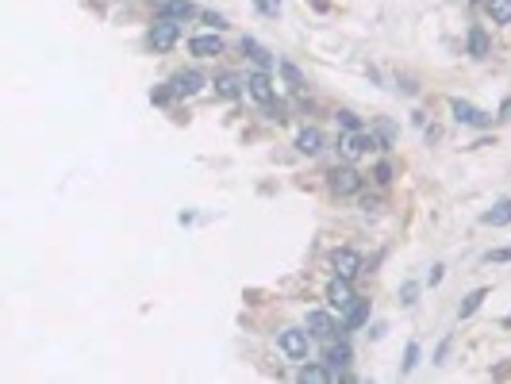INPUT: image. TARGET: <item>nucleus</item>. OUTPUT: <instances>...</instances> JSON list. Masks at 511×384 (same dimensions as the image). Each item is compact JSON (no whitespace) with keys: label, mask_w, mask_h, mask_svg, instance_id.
<instances>
[{"label":"nucleus","mask_w":511,"mask_h":384,"mask_svg":"<svg viewBox=\"0 0 511 384\" xmlns=\"http://www.w3.org/2000/svg\"><path fill=\"white\" fill-rule=\"evenodd\" d=\"M480 300H485V288H477V292H469V296H466V304H461V319H469V315L477 312Z\"/></svg>","instance_id":"obj_19"},{"label":"nucleus","mask_w":511,"mask_h":384,"mask_svg":"<svg viewBox=\"0 0 511 384\" xmlns=\"http://www.w3.org/2000/svg\"><path fill=\"white\" fill-rule=\"evenodd\" d=\"M485 223L488 227H504V223H511V200H500L496 208L485 215Z\"/></svg>","instance_id":"obj_16"},{"label":"nucleus","mask_w":511,"mask_h":384,"mask_svg":"<svg viewBox=\"0 0 511 384\" xmlns=\"http://www.w3.org/2000/svg\"><path fill=\"white\" fill-rule=\"evenodd\" d=\"M204 20H208V23H212V27H227V20H223V16H215V12H208V16H204Z\"/></svg>","instance_id":"obj_26"},{"label":"nucleus","mask_w":511,"mask_h":384,"mask_svg":"<svg viewBox=\"0 0 511 384\" xmlns=\"http://www.w3.org/2000/svg\"><path fill=\"white\" fill-rule=\"evenodd\" d=\"M242 50L250 54V58L262 65V70H269V65H273V54H269L266 46H262V43H254V39H242Z\"/></svg>","instance_id":"obj_13"},{"label":"nucleus","mask_w":511,"mask_h":384,"mask_svg":"<svg viewBox=\"0 0 511 384\" xmlns=\"http://www.w3.org/2000/svg\"><path fill=\"white\" fill-rule=\"evenodd\" d=\"M354 292H350V280L346 277H335V280H330V285H327V304L330 307H338V312H346V307L350 304H354Z\"/></svg>","instance_id":"obj_2"},{"label":"nucleus","mask_w":511,"mask_h":384,"mask_svg":"<svg viewBox=\"0 0 511 384\" xmlns=\"http://www.w3.org/2000/svg\"><path fill=\"white\" fill-rule=\"evenodd\" d=\"M469 46H473V54H485V50H488L485 31H473V35H469Z\"/></svg>","instance_id":"obj_21"},{"label":"nucleus","mask_w":511,"mask_h":384,"mask_svg":"<svg viewBox=\"0 0 511 384\" xmlns=\"http://www.w3.org/2000/svg\"><path fill=\"white\" fill-rule=\"evenodd\" d=\"M277 342L289 358H308V331H281Z\"/></svg>","instance_id":"obj_5"},{"label":"nucleus","mask_w":511,"mask_h":384,"mask_svg":"<svg viewBox=\"0 0 511 384\" xmlns=\"http://www.w3.org/2000/svg\"><path fill=\"white\" fill-rule=\"evenodd\" d=\"M188 50L196 58H215V54H223V43L215 35H196V39H188Z\"/></svg>","instance_id":"obj_6"},{"label":"nucleus","mask_w":511,"mask_h":384,"mask_svg":"<svg viewBox=\"0 0 511 384\" xmlns=\"http://www.w3.org/2000/svg\"><path fill=\"white\" fill-rule=\"evenodd\" d=\"M327 361L335 365V369H338V365H346V361H350V346H346V342L330 346V350H327Z\"/></svg>","instance_id":"obj_18"},{"label":"nucleus","mask_w":511,"mask_h":384,"mask_svg":"<svg viewBox=\"0 0 511 384\" xmlns=\"http://www.w3.org/2000/svg\"><path fill=\"white\" fill-rule=\"evenodd\" d=\"M330 265H335V277H354L357 269H362V258L354 254V250H335V254H330Z\"/></svg>","instance_id":"obj_4"},{"label":"nucleus","mask_w":511,"mask_h":384,"mask_svg":"<svg viewBox=\"0 0 511 384\" xmlns=\"http://www.w3.org/2000/svg\"><path fill=\"white\" fill-rule=\"evenodd\" d=\"M453 116H458V124H473V127H485L488 124L485 111L473 108V104H461V100H453Z\"/></svg>","instance_id":"obj_10"},{"label":"nucleus","mask_w":511,"mask_h":384,"mask_svg":"<svg viewBox=\"0 0 511 384\" xmlns=\"http://www.w3.org/2000/svg\"><path fill=\"white\" fill-rule=\"evenodd\" d=\"M220 92H223V97H235V92H239V81H235V77H223V81H220Z\"/></svg>","instance_id":"obj_23"},{"label":"nucleus","mask_w":511,"mask_h":384,"mask_svg":"<svg viewBox=\"0 0 511 384\" xmlns=\"http://www.w3.org/2000/svg\"><path fill=\"white\" fill-rule=\"evenodd\" d=\"M200 89H204V77L196 70L177 73V77H173V92H177V97H193V92H200Z\"/></svg>","instance_id":"obj_8"},{"label":"nucleus","mask_w":511,"mask_h":384,"mask_svg":"<svg viewBox=\"0 0 511 384\" xmlns=\"http://www.w3.org/2000/svg\"><path fill=\"white\" fill-rule=\"evenodd\" d=\"M369 146H377V143H373V135H362V131H350V135L343 138V143H338V150H343V158H350V162H354V158H362Z\"/></svg>","instance_id":"obj_3"},{"label":"nucleus","mask_w":511,"mask_h":384,"mask_svg":"<svg viewBox=\"0 0 511 384\" xmlns=\"http://www.w3.org/2000/svg\"><path fill=\"white\" fill-rule=\"evenodd\" d=\"M254 4H258L266 16H277V12H281V0H254Z\"/></svg>","instance_id":"obj_22"},{"label":"nucleus","mask_w":511,"mask_h":384,"mask_svg":"<svg viewBox=\"0 0 511 384\" xmlns=\"http://www.w3.org/2000/svg\"><path fill=\"white\" fill-rule=\"evenodd\" d=\"M162 16L166 20H188V16H193V4H188V0H166Z\"/></svg>","instance_id":"obj_15"},{"label":"nucleus","mask_w":511,"mask_h":384,"mask_svg":"<svg viewBox=\"0 0 511 384\" xmlns=\"http://www.w3.org/2000/svg\"><path fill=\"white\" fill-rule=\"evenodd\" d=\"M357 185H362V177H357L354 170H335V173H330V189L343 192V196L357 192Z\"/></svg>","instance_id":"obj_9"},{"label":"nucleus","mask_w":511,"mask_h":384,"mask_svg":"<svg viewBox=\"0 0 511 384\" xmlns=\"http://www.w3.org/2000/svg\"><path fill=\"white\" fill-rule=\"evenodd\" d=\"M415 361H419V346H408V361H404V369H415Z\"/></svg>","instance_id":"obj_24"},{"label":"nucleus","mask_w":511,"mask_h":384,"mask_svg":"<svg viewBox=\"0 0 511 384\" xmlns=\"http://www.w3.org/2000/svg\"><path fill=\"white\" fill-rule=\"evenodd\" d=\"M308 331H311V334H319V339H327V334L335 331V323H330V315H327V312H311V315H308Z\"/></svg>","instance_id":"obj_12"},{"label":"nucleus","mask_w":511,"mask_h":384,"mask_svg":"<svg viewBox=\"0 0 511 384\" xmlns=\"http://www.w3.org/2000/svg\"><path fill=\"white\" fill-rule=\"evenodd\" d=\"M330 373L319 369V365H308V369H300V380H327Z\"/></svg>","instance_id":"obj_20"},{"label":"nucleus","mask_w":511,"mask_h":384,"mask_svg":"<svg viewBox=\"0 0 511 384\" xmlns=\"http://www.w3.org/2000/svg\"><path fill=\"white\" fill-rule=\"evenodd\" d=\"M246 89H250V97L258 100V104H273V81L266 73H254V77H246Z\"/></svg>","instance_id":"obj_7"},{"label":"nucleus","mask_w":511,"mask_h":384,"mask_svg":"<svg viewBox=\"0 0 511 384\" xmlns=\"http://www.w3.org/2000/svg\"><path fill=\"white\" fill-rule=\"evenodd\" d=\"M500 116H504V119H511V100H504V108H500Z\"/></svg>","instance_id":"obj_27"},{"label":"nucleus","mask_w":511,"mask_h":384,"mask_svg":"<svg viewBox=\"0 0 511 384\" xmlns=\"http://www.w3.org/2000/svg\"><path fill=\"white\" fill-rule=\"evenodd\" d=\"M338 119H343V127H346V131H357V119L350 116V111H343V116H338Z\"/></svg>","instance_id":"obj_25"},{"label":"nucleus","mask_w":511,"mask_h":384,"mask_svg":"<svg viewBox=\"0 0 511 384\" xmlns=\"http://www.w3.org/2000/svg\"><path fill=\"white\" fill-rule=\"evenodd\" d=\"M296 146L304 150V154H316V150L323 146V135H319L316 127H304V131H300V135H296Z\"/></svg>","instance_id":"obj_11"},{"label":"nucleus","mask_w":511,"mask_h":384,"mask_svg":"<svg viewBox=\"0 0 511 384\" xmlns=\"http://www.w3.org/2000/svg\"><path fill=\"white\" fill-rule=\"evenodd\" d=\"M343 319H346V327H362L369 319V304H365V300H354V304L343 312Z\"/></svg>","instance_id":"obj_14"},{"label":"nucleus","mask_w":511,"mask_h":384,"mask_svg":"<svg viewBox=\"0 0 511 384\" xmlns=\"http://www.w3.org/2000/svg\"><path fill=\"white\" fill-rule=\"evenodd\" d=\"M492 23H511V0H488Z\"/></svg>","instance_id":"obj_17"},{"label":"nucleus","mask_w":511,"mask_h":384,"mask_svg":"<svg viewBox=\"0 0 511 384\" xmlns=\"http://www.w3.org/2000/svg\"><path fill=\"white\" fill-rule=\"evenodd\" d=\"M177 39H181V27H177L173 20L154 23V31H150V46H154L158 54H166V50H169V46H173Z\"/></svg>","instance_id":"obj_1"}]
</instances>
